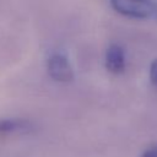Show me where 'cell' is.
I'll use <instances>...</instances> for the list:
<instances>
[{
  "mask_svg": "<svg viewBox=\"0 0 157 157\" xmlns=\"http://www.w3.org/2000/svg\"><path fill=\"white\" fill-rule=\"evenodd\" d=\"M45 67L48 76L58 83H69L75 77L74 67L64 52H52L45 60Z\"/></svg>",
  "mask_w": 157,
  "mask_h": 157,
  "instance_id": "obj_1",
  "label": "cell"
},
{
  "mask_svg": "<svg viewBox=\"0 0 157 157\" xmlns=\"http://www.w3.org/2000/svg\"><path fill=\"white\" fill-rule=\"evenodd\" d=\"M109 5L124 17L137 20L153 17V0H109Z\"/></svg>",
  "mask_w": 157,
  "mask_h": 157,
  "instance_id": "obj_2",
  "label": "cell"
},
{
  "mask_svg": "<svg viewBox=\"0 0 157 157\" xmlns=\"http://www.w3.org/2000/svg\"><path fill=\"white\" fill-rule=\"evenodd\" d=\"M104 65H105V69L113 75L123 74L126 66L125 52L123 47H120L117 43H112L105 50Z\"/></svg>",
  "mask_w": 157,
  "mask_h": 157,
  "instance_id": "obj_3",
  "label": "cell"
},
{
  "mask_svg": "<svg viewBox=\"0 0 157 157\" xmlns=\"http://www.w3.org/2000/svg\"><path fill=\"white\" fill-rule=\"evenodd\" d=\"M33 124L23 119H0V132H31Z\"/></svg>",
  "mask_w": 157,
  "mask_h": 157,
  "instance_id": "obj_4",
  "label": "cell"
},
{
  "mask_svg": "<svg viewBox=\"0 0 157 157\" xmlns=\"http://www.w3.org/2000/svg\"><path fill=\"white\" fill-rule=\"evenodd\" d=\"M150 82L155 88H157V59L153 60L150 66Z\"/></svg>",
  "mask_w": 157,
  "mask_h": 157,
  "instance_id": "obj_5",
  "label": "cell"
},
{
  "mask_svg": "<svg viewBox=\"0 0 157 157\" xmlns=\"http://www.w3.org/2000/svg\"><path fill=\"white\" fill-rule=\"evenodd\" d=\"M141 157H157V144L153 146H150L147 150H145L142 152Z\"/></svg>",
  "mask_w": 157,
  "mask_h": 157,
  "instance_id": "obj_6",
  "label": "cell"
},
{
  "mask_svg": "<svg viewBox=\"0 0 157 157\" xmlns=\"http://www.w3.org/2000/svg\"><path fill=\"white\" fill-rule=\"evenodd\" d=\"M153 5H155V10H153V17L157 21V0H153Z\"/></svg>",
  "mask_w": 157,
  "mask_h": 157,
  "instance_id": "obj_7",
  "label": "cell"
}]
</instances>
